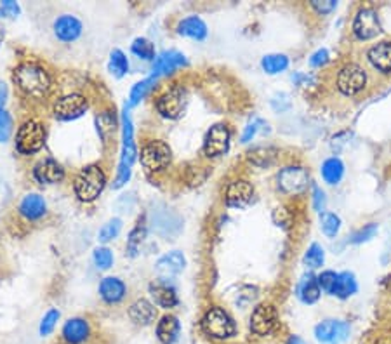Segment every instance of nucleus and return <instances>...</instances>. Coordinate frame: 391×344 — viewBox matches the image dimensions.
<instances>
[{
  "mask_svg": "<svg viewBox=\"0 0 391 344\" xmlns=\"http://www.w3.org/2000/svg\"><path fill=\"white\" fill-rule=\"evenodd\" d=\"M293 82L296 85H310V84H313V77H310V75L301 74V72H297V74L293 75Z\"/></svg>",
  "mask_w": 391,
  "mask_h": 344,
  "instance_id": "nucleus-52",
  "label": "nucleus"
},
{
  "mask_svg": "<svg viewBox=\"0 0 391 344\" xmlns=\"http://www.w3.org/2000/svg\"><path fill=\"white\" fill-rule=\"evenodd\" d=\"M145 238H147V224H145V221L141 223L139 221L138 224L134 226V230L129 233V238H127V252L131 257H136L139 254V249H141V246H143Z\"/></svg>",
  "mask_w": 391,
  "mask_h": 344,
  "instance_id": "nucleus-35",
  "label": "nucleus"
},
{
  "mask_svg": "<svg viewBox=\"0 0 391 344\" xmlns=\"http://www.w3.org/2000/svg\"><path fill=\"white\" fill-rule=\"evenodd\" d=\"M92 261H94L98 270L106 271L114 266L115 257H114V252H112L108 247H96L94 252H92Z\"/></svg>",
  "mask_w": 391,
  "mask_h": 344,
  "instance_id": "nucleus-40",
  "label": "nucleus"
},
{
  "mask_svg": "<svg viewBox=\"0 0 391 344\" xmlns=\"http://www.w3.org/2000/svg\"><path fill=\"white\" fill-rule=\"evenodd\" d=\"M261 131H268V124L263 120V118H253V120L249 122L244 129V134H242V143H249V141H253Z\"/></svg>",
  "mask_w": 391,
  "mask_h": 344,
  "instance_id": "nucleus-42",
  "label": "nucleus"
},
{
  "mask_svg": "<svg viewBox=\"0 0 391 344\" xmlns=\"http://www.w3.org/2000/svg\"><path fill=\"white\" fill-rule=\"evenodd\" d=\"M181 323L174 315H165L157 323V337L162 344H174L180 339Z\"/></svg>",
  "mask_w": 391,
  "mask_h": 344,
  "instance_id": "nucleus-27",
  "label": "nucleus"
},
{
  "mask_svg": "<svg viewBox=\"0 0 391 344\" xmlns=\"http://www.w3.org/2000/svg\"><path fill=\"white\" fill-rule=\"evenodd\" d=\"M157 82H158V77H155V75H151V77H148V78H143V80L136 82V84L132 85L131 92H129V107H138L139 103L143 101V99L147 98L151 91H154Z\"/></svg>",
  "mask_w": 391,
  "mask_h": 344,
  "instance_id": "nucleus-31",
  "label": "nucleus"
},
{
  "mask_svg": "<svg viewBox=\"0 0 391 344\" xmlns=\"http://www.w3.org/2000/svg\"><path fill=\"white\" fill-rule=\"evenodd\" d=\"M184 266H187V259H184L183 252L172 250V252L158 257V261L155 263V273H157L158 280L169 282V280L176 279L184 270Z\"/></svg>",
  "mask_w": 391,
  "mask_h": 344,
  "instance_id": "nucleus-15",
  "label": "nucleus"
},
{
  "mask_svg": "<svg viewBox=\"0 0 391 344\" xmlns=\"http://www.w3.org/2000/svg\"><path fill=\"white\" fill-rule=\"evenodd\" d=\"M367 84V74L362 66L346 65L337 75V89L344 96H355L363 91Z\"/></svg>",
  "mask_w": 391,
  "mask_h": 344,
  "instance_id": "nucleus-11",
  "label": "nucleus"
},
{
  "mask_svg": "<svg viewBox=\"0 0 391 344\" xmlns=\"http://www.w3.org/2000/svg\"><path fill=\"white\" fill-rule=\"evenodd\" d=\"M357 292V280H355V275L350 271H344V273H337V279L334 282L332 290L330 294L339 299H346V297L353 296Z\"/></svg>",
  "mask_w": 391,
  "mask_h": 344,
  "instance_id": "nucleus-30",
  "label": "nucleus"
},
{
  "mask_svg": "<svg viewBox=\"0 0 391 344\" xmlns=\"http://www.w3.org/2000/svg\"><path fill=\"white\" fill-rule=\"evenodd\" d=\"M200 327L205 336L218 341L230 339V337H233L237 334V323L231 319L230 313L218 306L211 308V310L205 312V315L202 316Z\"/></svg>",
  "mask_w": 391,
  "mask_h": 344,
  "instance_id": "nucleus-4",
  "label": "nucleus"
},
{
  "mask_svg": "<svg viewBox=\"0 0 391 344\" xmlns=\"http://www.w3.org/2000/svg\"><path fill=\"white\" fill-rule=\"evenodd\" d=\"M96 131H98L99 140H101L103 147H110L114 143V138L117 134V117L114 111L105 110L101 114L96 115Z\"/></svg>",
  "mask_w": 391,
  "mask_h": 344,
  "instance_id": "nucleus-23",
  "label": "nucleus"
},
{
  "mask_svg": "<svg viewBox=\"0 0 391 344\" xmlns=\"http://www.w3.org/2000/svg\"><path fill=\"white\" fill-rule=\"evenodd\" d=\"M150 296L155 301V304L164 310H171V308L178 306L180 299H178V292L174 287L164 280H155L150 283Z\"/></svg>",
  "mask_w": 391,
  "mask_h": 344,
  "instance_id": "nucleus-21",
  "label": "nucleus"
},
{
  "mask_svg": "<svg viewBox=\"0 0 391 344\" xmlns=\"http://www.w3.org/2000/svg\"><path fill=\"white\" fill-rule=\"evenodd\" d=\"M381 32V23H379V16L374 9L366 8L360 9L355 16L353 21V33L357 35V39L360 41H369V39H374L377 33Z\"/></svg>",
  "mask_w": 391,
  "mask_h": 344,
  "instance_id": "nucleus-14",
  "label": "nucleus"
},
{
  "mask_svg": "<svg viewBox=\"0 0 391 344\" xmlns=\"http://www.w3.org/2000/svg\"><path fill=\"white\" fill-rule=\"evenodd\" d=\"M120 231H122V219L114 217V219H110L108 223L103 224L101 230H99L98 233V240L101 244H108L112 242V240H115V238L120 235Z\"/></svg>",
  "mask_w": 391,
  "mask_h": 344,
  "instance_id": "nucleus-38",
  "label": "nucleus"
},
{
  "mask_svg": "<svg viewBox=\"0 0 391 344\" xmlns=\"http://www.w3.org/2000/svg\"><path fill=\"white\" fill-rule=\"evenodd\" d=\"M278 188L286 195H299L310 184V174L304 167L299 165H289L284 167L277 176Z\"/></svg>",
  "mask_w": 391,
  "mask_h": 344,
  "instance_id": "nucleus-8",
  "label": "nucleus"
},
{
  "mask_svg": "<svg viewBox=\"0 0 391 344\" xmlns=\"http://www.w3.org/2000/svg\"><path fill=\"white\" fill-rule=\"evenodd\" d=\"M317 279H318V283H320V289H324L326 292L330 294L334 282H336V279H337V273H334V271H324L322 275H318Z\"/></svg>",
  "mask_w": 391,
  "mask_h": 344,
  "instance_id": "nucleus-47",
  "label": "nucleus"
},
{
  "mask_svg": "<svg viewBox=\"0 0 391 344\" xmlns=\"http://www.w3.org/2000/svg\"><path fill=\"white\" fill-rule=\"evenodd\" d=\"M188 105V94L183 87H172L157 99L158 114L169 120L183 117Z\"/></svg>",
  "mask_w": 391,
  "mask_h": 344,
  "instance_id": "nucleus-7",
  "label": "nucleus"
},
{
  "mask_svg": "<svg viewBox=\"0 0 391 344\" xmlns=\"http://www.w3.org/2000/svg\"><path fill=\"white\" fill-rule=\"evenodd\" d=\"M87 108L89 103L85 96L78 94V92H72V94L63 96L54 103V117L63 122L77 120L87 111Z\"/></svg>",
  "mask_w": 391,
  "mask_h": 344,
  "instance_id": "nucleus-9",
  "label": "nucleus"
},
{
  "mask_svg": "<svg viewBox=\"0 0 391 344\" xmlns=\"http://www.w3.org/2000/svg\"><path fill=\"white\" fill-rule=\"evenodd\" d=\"M61 336L66 344H82L91 336V325H89V322L85 319L75 316V319H70L65 323Z\"/></svg>",
  "mask_w": 391,
  "mask_h": 344,
  "instance_id": "nucleus-22",
  "label": "nucleus"
},
{
  "mask_svg": "<svg viewBox=\"0 0 391 344\" xmlns=\"http://www.w3.org/2000/svg\"><path fill=\"white\" fill-rule=\"evenodd\" d=\"M278 315L275 306L271 304H257L254 308L253 315H251V330H253L256 336H268V334L273 332V329L277 327Z\"/></svg>",
  "mask_w": 391,
  "mask_h": 344,
  "instance_id": "nucleus-13",
  "label": "nucleus"
},
{
  "mask_svg": "<svg viewBox=\"0 0 391 344\" xmlns=\"http://www.w3.org/2000/svg\"><path fill=\"white\" fill-rule=\"evenodd\" d=\"M271 108H273L275 111H278V114H282V111H286L290 108V99L289 96L286 94V92H280V94H275L273 99H271Z\"/></svg>",
  "mask_w": 391,
  "mask_h": 344,
  "instance_id": "nucleus-46",
  "label": "nucleus"
},
{
  "mask_svg": "<svg viewBox=\"0 0 391 344\" xmlns=\"http://www.w3.org/2000/svg\"><path fill=\"white\" fill-rule=\"evenodd\" d=\"M231 132L224 124H216L209 129L204 140V153L211 158L221 157L230 150Z\"/></svg>",
  "mask_w": 391,
  "mask_h": 344,
  "instance_id": "nucleus-10",
  "label": "nucleus"
},
{
  "mask_svg": "<svg viewBox=\"0 0 391 344\" xmlns=\"http://www.w3.org/2000/svg\"><path fill=\"white\" fill-rule=\"evenodd\" d=\"M172 160V151L167 143L162 140H154L147 143L141 150V164L147 172H162L167 169Z\"/></svg>",
  "mask_w": 391,
  "mask_h": 344,
  "instance_id": "nucleus-6",
  "label": "nucleus"
},
{
  "mask_svg": "<svg viewBox=\"0 0 391 344\" xmlns=\"http://www.w3.org/2000/svg\"><path fill=\"white\" fill-rule=\"evenodd\" d=\"M18 211L26 221H37L47 213V202L42 195L28 193L21 198Z\"/></svg>",
  "mask_w": 391,
  "mask_h": 344,
  "instance_id": "nucleus-20",
  "label": "nucleus"
},
{
  "mask_svg": "<svg viewBox=\"0 0 391 344\" xmlns=\"http://www.w3.org/2000/svg\"><path fill=\"white\" fill-rule=\"evenodd\" d=\"M320 226H322V231L327 237L334 238L341 230L339 216H336L332 213H324L322 217H320Z\"/></svg>",
  "mask_w": 391,
  "mask_h": 344,
  "instance_id": "nucleus-41",
  "label": "nucleus"
},
{
  "mask_svg": "<svg viewBox=\"0 0 391 344\" xmlns=\"http://www.w3.org/2000/svg\"><path fill=\"white\" fill-rule=\"evenodd\" d=\"M344 176V164L339 158H329V160L324 162L322 165V178L326 183L329 184H337Z\"/></svg>",
  "mask_w": 391,
  "mask_h": 344,
  "instance_id": "nucleus-33",
  "label": "nucleus"
},
{
  "mask_svg": "<svg viewBox=\"0 0 391 344\" xmlns=\"http://www.w3.org/2000/svg\"><path fill=\"white\" fill-rule=\"evenodd\" d=\"M261 66L268 75H277L287 70L289 58L286 54H266L261 59Z\"/></svg>",
  "mask_w": 391,
  "mask_h": 344,
  "instance_id": "nucleus-34",
  "label": "nucleus"
},
{
  "mask_svg": "<svg viewBox=\"0 0 391 344\" xmlns=\"http://www.w3.org/2000/svg\"><path fill=\"white\" fill-rule=\"evenodd\" d=\"M54 35L61 42H75L84 32V26L82 21L74 14H61L54 21Z\"/></svg>",
  "mask_w": 391,
  "mask_h": 344,
  "instance_id": "nucleus-18",
  "label": "nucleus"
},
{
  "mask_svg": "<svg viewBox=\"0 0 391 344\" xmlns=\"http://www.w3.org/2000/svg\"><path fill=\"white\" fill-rule=\"evenodd\" d=\"M136 158H138V148H136L134 141V125H132L131 114H129L127 107L122 111V150H120V160H118L117 176H115L114 188L124 186L132 174V165H134Z\"/></svg>",
  "mask_w": 391,
  "mask_h": 344,
  "instance_id": "nucleus-2",
  "label": "nucleus"
},
{
  "mask_svg": "<svg viewBox=\"0 0 391 344\" xmlns=\"http://www.w3.org/2000/svg\"><path fill=\"white\" fill-rule=\"evenodd\" d=\"M33 178L41 184H58L65 180V169L54 158H44L33 167Z\"/></svg>",
  "mask_w": 391,
  "mask_h": 344,
  "instance_id": "nucleus-19",
  "label": "nucleus"
},
{
  "mask_svg": "<svg viewBox=\"0 0 391 344\" xmlns=\"http://www.w3.org/2000/svg\"><path fill=\"white\" fill-rule=\"evenodd\" d=\"M188 65V59L183 52L180 51H164L162 54H158L155 58L154 66H151V72H154L155 77H160V75H171L176 70H180L183 66Z\"/></svg>",
  "mask_w": 391,
  "mask_h": 344,
  "instance_id": "nucleus-17",
  "label": "nucleus"
},
{
  "mask_svg": "<svg viewBox=\"0 0 391 344\" xmlns=\"http://www.w3.org/2000/svg\"><path fill=\"white\" fill-rule=\"evenodd\" d=\"M2 42H4V30L0 28V45H2Z\"/></svg>",
  "mask_w": 391,
  "mask_h": 344,
  "instance_id": "nucleus-55",
  "label": "nucleus"
},
{
  "mask_svg": "<svg viewBox=\"0 0 391 344\" xmlns=\"http://www.w3.org/2000/svg\"><path fill=\"white\" fill-rule=\"evenodd\" d=\"M12 80L19 87V91H23L26 96L35 99L47 96L52 85L49 72L35 61H25L16 66L14 74H12Z\"/></svg>",
  "mask_w": 391,
  "mask_h": 344,
  "instance_id": "nucleus-1",
  "label": "nucleus"
},
{
  "mask_svg": "<svg viewBox=\"0 0 391 344\" xmlns=\"http://www.w3.org/2000/svg\"><path fill=\"white\" fill-rule=\"evenodd\" d=\"M129 66H131L129 65V58L120 51V49L112 51L110 61H108V70H110V74L114 75V77L117 78L125 77L129 72Z\"/></svg>",
  "mask_w": 391,
  "mask_h": 344,
  "instance_id": "nucleus-36",
  "label": "nucleus"
},
{
  "mask_svg": "<svg viewBox=\"0 0 391 344\" xmlns=\"http://www.w3.org/2000/svg\"><path fill=\"white\" fill-rule=\"evenodd\" d=\"M125 294H127V287L118 277H106L99 283V296L108 304L120 303Z\"/></svg>",
  "mask_w": 391,
  "mask_h": 344,
  "instance_id": "nucleus-24",
  "label": "nucleus"
},
{
  "mask_svg": "<svg viewBox=\"0 0 391 344\" xmlns=\"http://www.w3.org/2000/svg\"><path fill=\"white\" fill-rule=\"evenodd\" d=\"M45 127L39 120L23 122L16 134V150L21 155H33L44 148Z\"/></svg>",
  "mask_w": 391,
  "mask_h": 344,
  "instance_id": "nucleus-5",
  "label": "nucleus"
},
{
  "mask_svg": "<svg viewBox=\"0 0 391 344\" xmlns=\"http://www.w3.org/2000/svg\"><path fill=\"white\" fill-rule=\"evenodd\" d=\"M311 6H313V9L318 14H329V12H332L336 9L337 2L336 0H313Z\"/></svg>",
  "mask_w": 391,
  "mask_h": 344,
  "instance_id": "nucleus-48",
  "label": "nucleus"
},
{
  "mask_svg": "<svg viewBox=\"0 0 391 344\" xmlns=\"http://www.w3.org/2000/svg\"><path fill=\"white\" fill-rule=\"evenodd\" d=\"M12 134V117L6 110H0V143H8Z\"/></svg>",
  "mask_w": 391,
  "mask_h": 344,
  "instance_id": "nucleus-44",
  "label": "nucleus"
},
{
  "mask_svg": "<svg viewBox=\"0 0 391 344\" xmlns=\"http://www.w3.org/2000/svg\"><path fill=\"white\" fill-rule=\"evenodd\" d=\"M106 186V174L98 164H89L82 169L75 178L74 190L78 200L91 204L99 195L103 193Z\"/></svg>",
  "mask_w": 391,
  "mask_h": 344,
  "instance_id": "nucleus-3",
  "label": "nucleus"
},
{
  "mask_svg": "<svg viewBox=\"0 0 391 344\" xmlns=\"http://www.w3.org/2000/svg\"><path fill=\"white\" fill-rule=\"evenodd\" d=\"M178 33L183 35V37L193 39V41H204L207 37V25L204 23V19L198 18V16H188V18L181 19L180 25H178Z\"/></svg>",
  "mask_w": 391,
  "mask_h": 344,
  "instance_id": "nucleus-28",
  "label": "nucleus"
},
{
  "mask_svg": "<svg viewBox=\"0 0 391 344\" xmlns=\"http://www.w3.org/2000/svg\"><path fill=\"white\" fill-rule=\"evenodd\" d=\"M0 16H2V11H0Z\"/></svg>",
  "mask_w": 391,
  "mask_h": 344,
  "instance_id": "nucleus-57",
  "label": "nucleus"
},
{
  "mask_svg": "<svg viewBox=\"0 0 391 344\" xmlns=\"http://www.w3.org/2000/svg\"><path fill=\"white\" fill-rule=\"evenodd\" d=\"M253 198L254 186L245 180L231 181L226 188V193H224V202H226L228 207H233V209H244L253 202Z\"/></svg>",
  "mask_w": 391,
  "mask_h": 344,
  "instance_id": "nucleus-16",
  "label": "nucleus"
},
{
  "mask_svg": "<svg viewBox=\"0 0 391 344\" xmlns=\"http://www.w3.org/2000/svg\"><path fill=\"white\" fill-rule=\"evenodd\" d=\"M0 11H2V14L9 16V18H16V16H19L21 9H19L18 2H12V0H4V2L0 4Z\"/></svg>",
  "mask_w": 391,
  "mask_h": 344,
  "instance_id": "nucleus-49",
  "label": "nucleus"
},
{
  "mask_svg": "<svg viewBox=\"0 0 391 344\" xmlns=\"http://www.w3.org/2000/svg\"><path fill=\"white\" fill-rule=\"evenodd\" d=\"M350 332V323L343 322V320H326L315 327V337L322 344H343Z\"/></svg>",
  "mask_w": 391,
  "mask_h": 344,
  "instance_id": "nucleus-12",
  "label": "nucleus"
},
{
  "mask_svg": "<svg viewBox=\"0 0 391 344\" xmlns=\"http://www.w3.org/2000/svg\"><path fill=\"white\" fill-rule=\"evenodd\" d=\"M327 61H329V52H327V49H318V51L313 52L310 58V65L315 66V68L324 66Z\"/></svg>",
  "mask_w": 391,
  "mask_h": 344,
  "instance_id": "nucleus-50",
  "label": "nucleus"
},
{
  "mask_svg": "<svg viewBox=\"0 0 391 344\" xmlns=\"http://www.w3.org/2000/svg\"><path fill=\"white\" fill-rule=\"evenodd\" d=\"M376 233H377V224H367V226H363L362 230H359L353 235L351 242L363 244V242H367V240H370V238L376 237Z\"/></svg>",
  "mask_w": 391,
  "mask_h": 344,
  "instance_id": "nucleus-45",
  "label": "nucleus"
},
{
  "mask_svg": "<svg viewBox=\"0 0 391 344\" xmlns=\"http://www.w3.org/2000/svg\"><path fill=\"white\" fill-rule=\"evenodd\" d=\"M9 98V89L4 82H0V110H4V105L8 103Z\"/></svg>",
  "mask_w": 391,
  "mask_h": 344,
  "instance_id": "nucleus-53",
  "label": "nucleus"
},
{
  "mask_svg": "<svg viewBox=\"0 0 391 344\" xmlns=\"http://www.w3.org/2000/svg\"><path fill=\"white\" fill-rule=\"evenodd\" d=\"M388 289H390V292H391V277L388 279Z\"/></svg>",
  "mask_w": 391,
  "mask_h": 344,
  "instance_id": "nucleus-56",
  "label": "nucleus"
},
{
  "mask_svg": "<svg viewBox=\"0 0 391 344\" xmlns=\"http://www.w3.org/2000/svg\"><path fill=\"white\" fill-rule=\"evenodd\" d=\"M287 344H304V343H303V339H299V337H297V336H293Z\"/></svg>",
  "mask_w": 391,
  "mask_h": 344,
  "instance_id": "nucleus-54",
  "label": "nucleus"
},
{
  "mask_svg": "<svg viewBox=\"0 0 391 344\" xmlns=\"http://www.w3.org/2000/svg\"><path fill=\"white\" fill-rule=\"evenodd\" d=\"M129 319H131L136 325H151V323L155 322V319H157V310H155V306L150 301L138 299L129 308Z\"/></svg>",
  "mask_w": 391,
  "mask_h": 344,
  "instance_id": "nucleus-25",
  "label": "nucleus"
},
{
  "mask_svg": "<svg viewBox=\"0 0 391 344\" xmlns=\"http://www.w3.org/2000/svg\"><path fill=\"white\" fill-rule=\"evenodd\" d=\"M326 193H324L322 190L318 186H313V207L315 211H318V213H322L324 209H326Z\"/></svg>",
  "mask_w": 391,
  "mask_h": 344,
  "instance_id": "nucleus-51",
  "label": "nucleus"
},
{
  "mask_svg": "<svg viewBox=\"0 0 391 344\" xmlns=\"http://www.w3.org/2000/svg\"><path fill=\"white\" fill-rule=\"evenodd\" d=\"M370 65L381 74H390L391 72V42H379L374 47H370L369 54Z\"/></svg>",
  "mask_w": 391,
  "mask_h": 344,
  "instance_id": "nucleus-26",
  "label": "nucleus"
},
{
  "mask_svg": "<svg viewBox=\"0 0 391 344\" xmlns=\"http://www.w3.org/2000/svg\"><path fill=\"white\" fill-rule=\"evenodd\" d=\"M326 261V250H324L322 246H318V244H311L310 249L306 250L304 254V264L311 270H317L320 268Z\"/></svg>",
  "mask_w": 391,
  "mask_h": 344,
  "instance_id": "nucleus-39",
  "label": "nucleus"
},
{
  "mask_svg": "<svg viewBox=\"0 0 391 344\" xmlns=\"http://www.w3.org/2000/svg\"><path fill=\"white\" fill-rule=\"evenodd\" d=\"M249 162L256 167H270L278 157V150L273 147H256L247 153Z\"/></svg>",
  "mask_w": 391,
  "mask_h": 344,
  "instance_id": "nucleus-32",
  "label": "nucleus"
},
{
  "mask_svg": "<svg viewBox=\"0 0 391 344\" xmlns=\"http://www.w3.org/2000/svg\"><path fill=\"white\" fill-rule=\"evenodd\" d=\"M296 292H297V297H299L304 304H313L320 299L322 289H320V283H318L317 277L308 273L299 280Z\"/></svg>",
  "mask_w": 391,
  "mask_h": 344,
  "instance_id": "nucleus-29",
  "label": "nucleus"
},
{
  "mask_svg": "<svg viewBox=\"0 0 391 344\" xmlns=\"http://www.w3.org/2000/svg\"><path fill=\"white\" fill-rule=\"evenodd\" d=\"M59 312L58 310H54V308H51L47 313H45L44 316H42V322H41V327H39V332H41L42 337L49 336V334H52V330L56 329V325H58V320H59Z\"/></svg>",
  "mask_w": 391,
  "mask_h": 344,
  "instance_id": "nucleus-43",
  "label": "nucleus"
},
{
  "mask_svg": "<svg viewBox=\"0 0 391 344\" xmlns=\"http://www.w3.org/2000/svg\"><path fill=\"white\" fill-rule=\"evenodd\" d=\"M131 51L136 58L143 59V61H155V45L154 42L145 37H138L131 45Z\"/></svg>",
  "mask_w": 391,
  "mask_h": 344,
  "instance_id": "nucleus-37",
  "label": "nucleus"
}]
</instances>
